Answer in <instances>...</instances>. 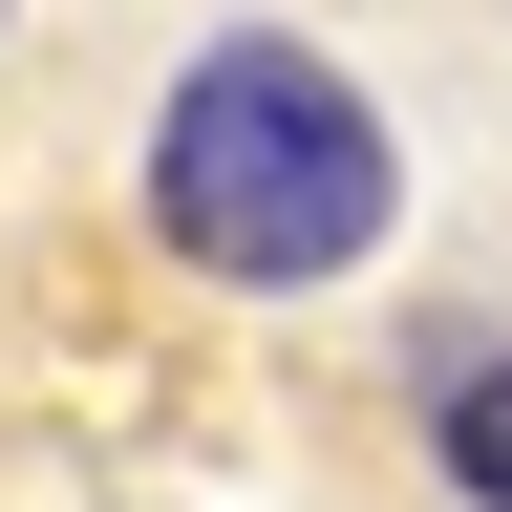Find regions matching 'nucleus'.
I'll use <instances>...</instances> for the list:
<instances>
[{
    "label": "nucleus",
    "mask_w": 512,
    "mask_h": 512,
    "mask_svg": "<svg viewBox=\"0 0 512 512\" xmlns=\"http://www.w3.org/2000/svg\"><path fill=\"white\" fill-rule=\"evenodd\" d=\"M384 128H363V86L320 43H214L171 86V128H150V214H171V256L192 278H342V256L384 235Z\"/></svg>",
    "instance_id": "f257e3e1"
},
{
    "label": "nucleus",
    "mask_w": 512,
    "mask_h": 512,
    "mask_svg": "<svg viewBox=\"0 0 512 512\" xmlns=\"http://www.w3.org/2000/svg\"><path fill=\"white\" fill-rule=\"evenodd\" d=\"M448 470H470V512H512V363L448 384Z\"/></svg>",
    "instance_id": "f03ea898"
}]
</instances>
